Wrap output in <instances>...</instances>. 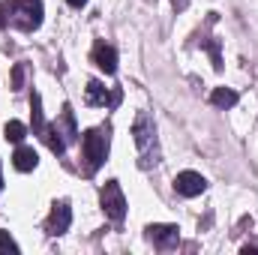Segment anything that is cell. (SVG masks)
Segmentation results:
<instances>
[{
  "instance_id": "6da1fadb",
  "label": "cell",
  "mask_w": 258,
  "mask_h": 255,
  "mask_svg": "<svg viewBox=\"0 0 258 255\" xmlns=\"http://www.w3.org/2000/svg\"><path fill=\"white\" fill-rule=\"evenodd\" d=\"M42 24V0H6L0 3V27L15 30H36Z\"/></svg>"
},
{
  "instance_id": "7a4b0ae2",
  "label": "cell",
  "mask_w": 258,
  "mask_h": 255,
  "mask_svg": "<svg viewBox=\"0 0 258 255\" xmlns=\"http://www.w3.org/2000/svg\"><path fill=\"white\" fill-rule=\"evenodd\" d=\"M132 138H135V147L141 153V165L150 168L159 162V141H156V123L147 111H138L135 123H132Z\"/></svg>"
},
{
  "instance_id": "3957f363",
  "label": "cell",
  "mask_w": 258,
  "mask_h": 255,
  "mask_svg": "<svg viewBox=\"0 0 258 255\" xmlns=\"http://www.w3.org/2000/svg\"><path fill=\"white\" fill-rule=\"evenodd\" d=\"M42 138H45V144L51 147V153H57V156L66 150V144H69V141H75V138H78L75 117H72V108H69V105H63V114H60V120H54V123H45Z\"/></svg>"
},
{
  "instance_id": "277c9868",
  "label": "cell",
  "mask_w": 258,
  "mask_h": 255,
  "mask_svg": "<svg viewBox=\"0 0 258 255\" xmlns=\"http://www.w3.org/2000/svg\"><path fill=\"white\" fill-rule=\"evenodd\" d=\"M81 147H84V159H87V174H93L108 156V126L87 129L81 138Z\"/></svg>"
},
{
  "instance_id": "5b68a950",
  "label": "cell",
  "mask_w": 258,
  "mask_h": 255,
  "mask_svg": "<svg viewBox=\"0 0 258 255\" xmlns=\"http://www.w3.org/2000/svg\"><path fill=\"white\" fill-rule=\"evenodd\" d=\"M99 204H102V210H105V216H108L111 222H123V216H126V198H123V189H120L117 180H108V183L102 186Z\"/></svg>"
},
{
  "instance_id": "8992f818",
  "label": "cell",
  "mask_w": 258,
  "mask_h": 255,
  "mask_svg": "<svg viewBox=\"0 0 258 255\" xmlns=\"http://www.w3.org/2000/svg\"><path fill=\"white\" fill-rule=\"evenodd\" d=\"M87 105H99V108H114L120 105V90H108L99 81H87V93H84Z\"/></svg>"
},
{
  "instance_id": "52a82bcc",
  "label": "cell",
  "mask_w": 258,
  "mask_h": 255,
  "mask_svg": "<svg viewBox=\"0 0 258 255\" xmlns=\"http://www.w3.org/2000/svg\"><path fill=\"white\" fill-rule=\"evenodd\" d=\"M174 189L180 192L183 198H195V195H201V192L207 189V180L198 171H180L174 177Z\"/></svg>"
},
{
  "instance_id": "ba28073f",
  "label": "cell",
  "mask_w": 258,
  "mask_h": 255,
  "mask_svg": "<svg viewBox=\"0 0 258 255\" xmlns=\"http://www.w3.org/2000/svg\"><path fill=\"white\" fill-rule=\"evenodd\" d=\"M147 237L153 240V246L171 249V246H177V240H180V228H177V225H147Z\"/></svg>"
},
{
  "instance_id": "9c48e42d",
  "label": "cell",
  "mask_w": 258,
  "mask_h": 255,
  "mask_svg": "<svg viewBox=\"0 0 258 255\" xmlns=\"http://www.w3.org/2000/svg\"><path fill=\"white\" fill-rule=\"evenodd\" d=\"M69 222H72V210H69V204H66V201H57V204L51 207V213H48L45 231L57 237V234H63L66 228H69Z\"/></svg>"
},
{
  "instance_id": "30bf717a",
  "label": "cell",
  "mask_w": 258,
  "mask_h": 255,
  "mask_svg": "<svg viewBox=\"0 0 258 255\" xmlns=\"http://www.w3.org/2000/svg\"><path fill=\"white\" fill-rule=\"evenodd\" d=\"M93 63L99 66L105 75H114L117 72V51L111 45H105V42H96L93 45Z\"/></svg>"
},
{
  "instance_id": "8fae6325",
  "label": "cell",
  "mask_w": 258,
  "mask_h": 255,
  "mask_svg": "<svg viewBox=\"0 0 258 255\" xmlns=\"http://www.w3.org/2000/svg\"><path fill=\"white\" fill-rule=\"evenodd\" d=\"M12 165H15L18 171H33V168L39 165V156H36L33 147H18L15 156H12Z\"/></svg>"
},
{
  "instance_id": "7c38bea8",
  "label": "cell",
  "mask_w": 258,
  "mask_h": 255,
  "mask_svg": "<svg viewBox=\"0 0 258 255\" xmlns=\"http://www.w3.org/2000/svg\"><path fill=\"white\" fill-rule=\"evenodd\" d=\"M237 93L234 90H228V87H216L213 93H210V105H216V108H234L237 105Z\"/></svg>"
},
{
  "instance_id": "4fadbf2b",
  "label": "cell",
  "mask_w": 258,
  "mask_h": 255,
  "mask_svg": "<svg viewBox=\"0 0 258 255\" xmlns=\"http://www.w3.org/2000/svg\"><path fill=\"white\" fill-rule=\"evenodd\" d=\"M30 105H33V132L42 135V132H45V114H42V99H39V93L30 96Z\"/></svg>"
},
{
  "instance_id": "5bb4252c",
  "label": "cell",
  "mask_w": 258,
  "mask_h": 255,
  "mask_svg": "<svg viewBox=\"0 0 258 255\" xmlns=\"http://www.w3.org/2000/svg\"><path fill=\"white\" fill-rule=\"evenodd\" d=\"M3 132H6V141H15V144H21V141L27 138V126H24L21 120H9Z\"/></svg>"
},
{
  "instance_id": "9a60e30c",
  "label": "cell",
  "mask_w": 258,
  "mask_h": 255,
  "mask_svg": "<svg viewBox=\"0 0 258 255\" xmlns=\"http://www.w3.org/2000/svg\"><path fill=\"white\" fill-rule=\"evenodd\" d=\"M0 249H6V252H18V243L9 237V231H0Z\"/></svg>"
},
{
  "instance_id": "2e32d148",
  "label": "cell",
  "mask_w": 258,
  "mask_h": 255,
  "mask_svg": "<svg viewBox=\"0 0 258 255\" xmlns=\"http://www.w3.org/2000/svg\"><path fill=\"white\" fill-rule=\"evenodd\" d=\"M21 81H24V63H18L15 69H12V90H18Z\"/></svg>"
},
{
  "instance_id": "e0dca14e",
  "label": "cell",
  "mask_w": 258,
  "mask_h": 255,
  "mask_svg": "<svg viewBox=\"0 0 258 255\" xmlns=\"http://www.w3.org/2000/svg\"><path fill=\"white\" fill-rule=\"evenodd\" d=\"M66 3H69V6H75V9H81V6H84L87 0H66Z\"/></svg>"
},
{
  "instance_id": "ac0fdd59",
  "label": "cell",
  "mask_w": 258,
  "mask_h": 255,
  "mask_svg": "<svg viewBox=\"0 0 258 255\" xmlns=\"http://www.w3.org/2000/svg\"><path fill=\"white\" fill-rule=\"evenodd\" d=\"M0 186H3V180H0Z\"/></svg>"
}]
</instances>
